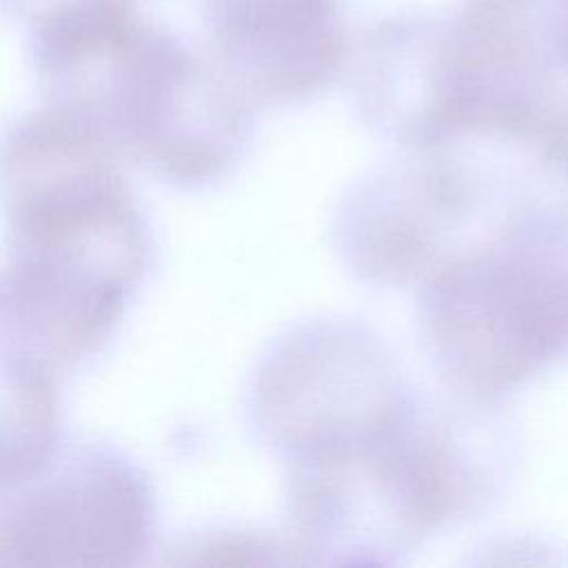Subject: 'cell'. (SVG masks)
I'll use <instances>...</instances> for the list:
<instances>
[{
    "mask_svg": "<svg viewBox=\"0 0 568 568\" xmlns=\"http://www.w3.org/2000/svg\"><path fill=\"white\" fill-rule=\"evenodd\" d=\"M422 320L479 402L568 357V206L524 209L448 255L422 280Z\"/></svg>",
    "mask_w": 568,
    "mask_h": 568,
    "instance_id": "3957f363",
    "label": "cell"
},
{
    "mask_svg": "<svg viewBox=\"0 0 568 568\" xmlns=\"http://www.w3.org/2000/svg\"><path fill=\"white\" fill-rule=\"evenodd\" d=\"M408 397L373 335L344 322H313L264 355L248 410L260 437L293 459L373 437Z\"/></svg>",
    "mask_w": 568,
    "mask_h": 568,
    "instance_id": "5b68a950",
    "label": "cell"
},
{
    "mask_svg": "<svg viewBox=\"0 0 568 568\" xmlns=\"http://www.w3.org/2000/svg\"><path fill=\"white\" fill-rule=\"evenodd\" d=\"M16 24L40 104L113 155L186 189L244 155L255 106L189 38L120 0H42Z\"/></svg>",
    "mask_w": 568,
    "mask_h": 568,
    "instance_id": "7a4b0ae2",
    "label": "cell"
},
{
    "mask_svg": "<svg viewBox=\"0 0 568 568\" xmlns=\"http://www.w3.org/2000/svg\"><path fill=\"white\" fill-rule=\"evenodd\" d=\"M364 180L344 200L337 237L362 277L384 284L424 280L450 253L457 231L479 209L455 169L428 151Z\"/></svg>",
    "mask_w": 568,
    "mask_h": 568,
    "instance_id": "8992f818",
    "label": "cell"
},
{
    "mask_svg": "<svg viewBox=\"0 0 568 568\" xmlns=\"http://www.w3.org/2000/svg\"><path fill=\"white\" fill-rule=\"evenodd\" d=\"M564 173H568V124H566V135H564Z\"/></svg>",
    "mask_w": 568,
    "mask_h": 568,
    "instance_id": "52a82bcc",
    "label": "cell"
},
{
    "mask_svg": "<svg viewBox=\"0 0 568 568\" xmlns=\"http://www.w3.org/2000/svg\"><path fill=\"white\" fill-rule=\"evenodd\" d=\"M118 160L42 104L0 131V311L60 373L106 346L153 266Z\"/></svg>",
    "mask_w": 568,
    "mask_h": 568,
    "instance_id": "6da1fadb",
    "label": "cell"
},
{
    "mask_svg": "<svg viewBox=\"0 0 568 568\" xmlns=\"http://www.w3.org/2000/svg\"><path fill=\"white\" fill-rule=\"evenodd\" d=\"M155 532L151 477L113 444L64 442L40 475L0 493V566H135Z\"/></svg>",
    "mask_w": 568,
    "mask_h": 568,
    "instance_id": "277c9868",
    "label": "cell"
}]
</instances>
